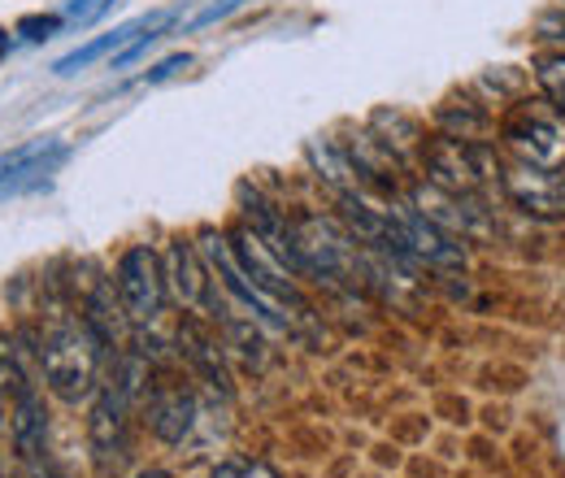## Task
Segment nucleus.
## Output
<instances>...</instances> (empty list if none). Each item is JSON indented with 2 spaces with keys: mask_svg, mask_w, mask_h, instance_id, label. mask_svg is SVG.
I'll use <instances>...</instances> for the list:
<instances>
[{
  "mask_svg": "<svg viewBox=\"0 0 565 478\" xmlns=\"http://www.w3.org/2000/svg\"><path fill=\"white\" fill-rule=\"evenodd\" d=\"M535 78H540V87H544V100H553V105L565 114V53L544 57L540 70H535Z\"/></svg>",
  "mask_w": 565,
  "mask_h": 478,
  "instance_id": "nucleus-17",
  "label": "nucleus"
},
{
  "mask_svg": "<svg viewBox=\"0 0 565 478\" xmlns=\"http://www.w3.org/2000/svg\"><path fill=\"white\" fill-rule=\"evenodd\" d=\"M217 478H279L266 461H226Z\"/></svg>",
  "mask_w": 565,
  "mask_h": 478,
  "instance_id": "nucleus-22",
  "label": "nucleus"
},
{
  "mask_svg": "<svg viewBox=\"0 0 565 478\" xmlns=\"http://www.w3.org/2000/svg\"><path fill=\"white\" fill-rule=\"evenodd\" d=\"M114 287H118V300H122V314L143 327V322H157V314L166 309V266L161 257L148 248V244H131L122 257H118V270H114Z\"/></svg>",
  "mask_w": 565,
  "mask_h": 478,
  "instance_id": "nucleus-5",
  "label": "nucleus"
},
{
  "mask_svg": "<svg viewBox=\"0 0 565 478\" xmlns=\"http://www.w3.org/2000/svg\"><path fill=\"white\" fill-rule=\"evenodd\" d=\"M192 422H196V401H192V392H183V387H152V401H148V426H152V435L157 439H166V444H179V439H188V431H192Z\"/></svg>",
  "mask_w": 565,
  "mask_h": 478,
  "instance_id": "nucleus-14",
  "label": "nucleus"
},
{
  "mask_svg": "<svg viewBox=\"0 0 565 478\" xmlns=\"http://www.w3.org/2000/svg\"><path fill=\"white\" fill-rule=\"evenodd\" d=\"M239 4H248V0H213V4H205V9L188 22V31H201V26H210V22H217V18H231Z\"/></svg>",
  "mask_w": 565,
  "mask_h": 478,
  "instance_id": "nucleus-21",
  "label": "nucleus"
},
{
  "mask_svg": "<svg viewBox=\"0 0 565 478\" xmlns=\"http://www.w3.org/2000/svg\"><path fill=\"white\" fill-rule=\"evenodd\" d=\"M226 340L235 343V348H239V352H244L248 361H257V365L266 361V352H262V336L253 331V322H239V318H226Z\"/></svg>",
  "mask_w": 565,
  "mask_h": 478,
  "instance_id": "nucleus-18",
  "label": "nucleus"
},
{
  "mask_svg": "<svg viewBox=\"0 0 565 478\" xmlns=\"http://www.w3.org/2000/svg\"><path fill=\"white\" fill-rule=\"evenodd\" d=\"M231 248H235V257H239V266L253 274L266 291H275V296H282L287 305H296V309H305V300H300V291H296V270L282 262L279 253L253 231V226H239L235 235H231Z\"/></svg>",
  "mask_w": 565,
  "mask_h": 478,
  "instance_id": "nucleus-11",
  "label": "nucleus"
},
{
  "mask_svg": "<svg viewBox=\"0 0 565 478\" xmlns=\"http://www.w3.org/2000/svg\"><path fill=\"white\" fill-rule=\"evenodd\" d=\"M100 340L87 331L83 318L71 314H53L49 327L35 336V365L40 379L49 383L53 396L62 401H83L100 387Z\"/></svg>",
  "mask_w": 565,
  "mask_h": 478,
  "instance_id": "nucleus-1",
  "label": "nucleus"
},
{
  "mask_svg": "<svg viewBox=\"0 0 565 478\" xmlns=\"http://www.w3.org/2000/svg\"><path fill=\"white\" fill-rule=\"evenodd\" d=\"M222 348H226V343L217 340L196 314L179 322V357L192 365V374H196L205 387L231 396V370H226V352H222Z\"/></svg>",
  "mask_w": 565,
  "mask_h": 478,
  "instance_id": "nucleus-12",
  "label": "nucleus"
},
{
  "mask_svg": "<svg viewBox=\"0 0 565 478\" xmlns=\"http://www.w3.org/2000/svg\"><path fill=\"white\" fill-rule=\"evenodd\" d=\"M500 183H504L509 201L522 209V213H531V217H548V222L565 217V174L562 170H544V166L513 161V166H500Z\"/></svg>",
  "mask_w": 565,
  "mask_h": 478,
  "instance_id": "nucleus-8",
  "label": "nucleus"
},
{
  "mask_svg": "<svg viewBox=\"0 0 565 478\" xmlns=\"http://www.w3.org/2000/svg\"><path fill=\"white\" fill-rule=\"evenodd\" d=\"M118 0H66V22H74V26H87V22H96V18H105L109 9H114Z\"/></svg>",
  "mask_w": 565,
  "mask_h": 478,
  "instance_id": "nucleus-19",
  "label": "nucleus"
},
{
  "mask_svg": "<svg viewBox=\"0 0 565 478\" xmlns=\"http://www.w3.org/2000/svg\"><path fill=\"white\" fill-rule=\"evenodd\" d=\"M143 478H152V475H143Z\"/></svg>",
  "mask_w": 565,
  "mask_h": 478,
  "instance_id": "nucleus-25",
  "label": "nucleus"
},
{
  "mask_svg": "<svg viewBox=\"0 0 565 478\" xmlns=\"http://www.w3.org/2000/svg\"><path fill=\"white\" fill-rule=\"evenodd\" d=\"M309 161H313V170H318V179H327L340 196H353L361 192V179H356V166L344 157V152H335L331 144H322V139H309Z\"/></svg>",
  "mask_w": 565,
  "mask_h": 478,
  "instance_id": "nucleus-16",
  "label": "nucleus"
},
{
  "mask_svg": "<svg viewBox=\"0 0 565 478\" xmlns=\"http://www.w3.org/2000/svg\"><path fill=\"white\" fill-rule=\"evenodd\" d=\"M161 266H166V287H170V296H174L188 314L205 318L213 309V291H210V270H205V262H201V248L179 235V240L166 244Z\"/></svg>",
  "mask_w": 565,
  "mask_h": 478,
  "instance_id": "nucleus-9",
  "label": "nucleus"
},
{
  "mask_svg": "<svg viewBox=\"0 0 565 478\" xmlns=\"http://www.w3.org/2000/svg\"><path fill=\"white\" fill-rule=\"evenodd\" d=\"M500 139L526 166H565V114L553 100H522L518 109H509V118L500 123Z\"/></svg>",
  "mask_w": 565,
  "mask_h": 478,
  "instance_id": "nucleus-2",
  "label": "nucleus"
},
{
  "mask_svg": "<svg viewBox=\"0 0 565 478\" xmlns=\"http://www.w3.org/2000/svg\"><path fill=\"white\" fill-rule=\"evenodd\" d=\"M4 53H9V31L0 26V57H4Z\"/></svg>",
  "mask_w": 565,
  "mask_h": 478,
  "instance_id": "nucleus-24",
  "label": "nucleus"
},
{
  "mask_svg": "<svg viewBox=\"0 0 565 478\" xmlns=\"http://www.w3.org/2000/svg\"><path fill=\"white\" fill-rule=\"evenodd\" d=\"M9 431H13V448L22 461H35L44 453V435H49V422H44V405H40V392H22L13 396V410H9Z\"/></svg>",
  "mask_w": 565,
  "mask_h": 478,
  "instance_id": "nucleus-15",
  "label": "nucleus"
},
{
  "mask_svg": "<svg viewBox=\"0 0 565 478\" xmlns=\"http://www.w3.org/2000/svg\"><path fill=\"white\" fill-rule=\"evenodd\" d=\"M170 9H157V13H143V18H136V22H127V26H114V31H105V35H96V40H87L83 49H74V53H66L57 66H53V74H62V78H71V74H78V70H87L92 62H100V57H118V53H127L136 40H140L143 31H157V26H170Z\"/></svg>",
  "mask_w": 565,
  "mask_h": 478,
  "instance_id": "nucleus-13",
  "label": "nucleus"
},
{
  "mask_svg": "<svg viewBox=\"0 0 565 478\" xmlns=\"http://www.w3.org/2000/svg\"><path fill=\"white\" fill-rule=\"evenodd\" d=\"M423 170L426 183L452 192V196H475L492 174H500L495 157L479 144V139H457V136H435L423 144Z\"/></svg>",
  "mask_w": 565,
  "mask_h": 478,
  "instance_id": "nucleus-3",
  "label": "nucleus"
},
{
  "mask_svg": "<svg viewBox=\"0 0 565 478\" xmlns=\"http://www.w3.org/2000/svg\"><path fill=\"white\" fill-rule=\"evenodd\" d=\"M62 161H66L62 139H26V144L0 152V201H13L22 192L44 188Z\"/></svg>",
  "mask_w": 565,
  "mask_h": 478,
  "instance_id": "nucleus-6",
  "label": "nucleus"
},
{
  "mask_svg": "<svg viewBox=\"0 0 565 478\" xmlns=\"http://www.w3.org/2000/svg\"><path fill=\"white\" fill-rule=\"evenodd\" d=\"M405 244H409V257L418 266H430V270H466V248L457 244V235H448L444 226H435L430 217H423L409 201H387Z\"/></svg>",
  "mask_w": 565,
  "mask_h": 478,
  "instance_id": "nucleus-7",
  "label": "nucleus"
},
{
  "mask_svg": "<svg viewBox=\"0 0 565 478\" xmlns=\"http://www.w3.org/2000/svg\"><path fill=\"white\" fill-rule=\"evenodd\" d=\"M62 22H66V18H57V13H49V18L31 13V18H22V22H18V35H22V40H31V44H40V40H53V31H57Z\"/></svg>",
  "mask_w": 565,
  "mask_h": 478,
  "instance_id": "nucleus-20",
  "label": "nucleus"
},
{
  "mask_svg": "<svg viewBox=\"0 0 565 478\" xmlns=\"http://www.w3.org/2000/svg\"><path fill=\"white\" fill-rule=\"evenodd\" d=\"M201 257H210V266L217 270L222 287H226L231 296H239L253 314H262L270 327H279V331H296V327H300V314H309V309L287 305L282 296H275V291H266L253 274L239 266V257H235V248H231V240H226V235L205 231V235H201Z\"/></svg>",
  "mask_w": 565,
  "mask_h": 478,
  "instance_id": "nucleus-4",
  "label": "nucleus"
},
{
  "mask_svg": "<svg viewBox=\"0 0 565 478\" xmlns=\"http://www.w3.org/2000/svg\"><path fill=\"white\" fill-rule=\"evenodd\" d=\"M92 431V457L100 466V475H109L122 453H127V392L118 383H100L96 387V405L87 417Z\"/></svg>",
  "mask_w": 565,
  "mask_h": 478,
  "instance_id": "nucleus-10",
  "label": "nucleus"
},
{
  "mask_svg": "<svg viewBox=\"0 0 565 478\" xmlns=\"http://www.w3.org/2000/svg\"><path fill=\"white\" fill-rule=\"evenodd\" d=\"M188 66H192V57H188V53H174V57H166L157 70H148V83H166V78H174L179 70H188Z\"/></svg>",
  "mask_w": 565,
  "mask_h": 478,
  "instance_id": "nucleus-23",
  "label": "nucleus"
}]
</instances>
